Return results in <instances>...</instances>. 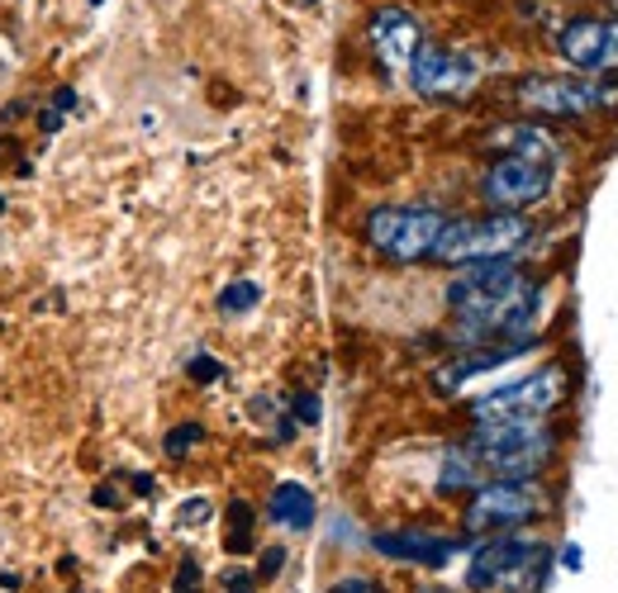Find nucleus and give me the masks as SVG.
I'll return each instance as SVG.
<instances>
[{
    "label": "nucleus",
    "mask_w": 618,
    "mask_h": 593,
    "mask_svg": "<svg viewBox=\"0 0 618 593\" xmlns=\"http://www.w3.org/2000/svg\"><path fill=\"white\" fill-rule=\"evenodd\" d=\"M448 304L457 323H462V343L471 347H490L494 337L528 343V328L538 318V285L519 271L514 257L471 261V266H457V276L448 285Z\"/></svg>",
    "instance_id": "f257e3e1"
},
{
    "label": "nucleus",
    "mask_w": 618,
    "mask_h": 593,
    "mask_svg": "<svg viewBox=\"0 0 618 593\" xmlns=\"http://www.w3.org/2000/svg\"><path fill=\"white\" fill-rule=\"evenodd\" d=\"M462 452L481 475L494 480H533L557 456V437L542 423H475Z\"/></svg>",
    "instance_id": "f03ea898"
},
{
    "label": "nucleus",
    "mask_w": 618,
    "mask_h": 593,
    "mask_svg": "<svg viewBox=\"0 0 618 593\" xmlns=\"http://www.w3.org/2000/svg\"><path fill=\"white\" fill-rule=\"evenodd\" d=\"M533 238V224L523 214H475V219H448L438 243L429 251V261L443 266H471V261H494V257H514V251Z\"/></svg>",
    "instance_id": "7ed1b4c3"
},
{
    "label": "nucleus",
    "mask_w": 618,
    "mask_h": 593,
    "mask_svg": "<svg viewBox=\"0 0 618 593\" xmlns=\"http://www.w3.org/2000/svg\"><path fill=\"white\" fill-rule=\"evenodd\" d=\"M547 565H552V551L533 542V536H490L471 555L467 589L471 593H538Z\"/></svg>",
    "instance_id": "20e7f679"
},
{
    "label": "nucleus",
    "mask_w": 618,
    "mask_h": 593,
    "mask_svg": "<svg viewBox=\"0 0 618 593\" xmlns=\"http://www.w3.org/2000/svg\"><path fill=\"white\" fill-rule=\"evenodd\" d=\"M448 214L443 209H429V205H385V209H371L366 214V243L391 257L400 266L410 261H429V251L443 233Z\"/></svg>",
    "instance_id": "39448f33"
},
{
    "label": "nucleus",
    "mask_w": 618,
    "mask_h": 593,
    "mask_svg": "<svg viewBox=\"0 0 618 593\" xmlns=\"http://www.w3.org/2000/svg\"><path fill=\"white\" fill-rule=\"evenodd\" d=\"M567 389H571L567 370L542 366V370H528L514 385H500V389L481 394V399L471 404V418L475 423H542L547 413L567 399Z\"/></svg>",
    "instance_id": "423d86ee"
},
{
    "label": "nucleus",
    "mask_w": 618,
    "mask_h": 593,
    "mask_svg": "<svg viewBox=\"0 0 618 593\" xmlns=\"http://www.w3.org/2000/svg\"><path fill=\"white\" fill-rule=\"evenodd\" d=\"M538 513H547V494L533 480H490L481 490H471L462 523L471 536H481V532H514L533 523Z\"/></svg>",
    "instance_id": "0eeeda50"
},
{
    "label": "nucleus",
    "mask_w": 618,
    "mask_h": 593,
    "mask_svg": "<svg viewBox=\"0 0 618 593\" xmlns=\"http://www.w3.org/2000/svg\"><path fill=\"white\" fill-rule=\"evenodd\" d=\"M514 96H519L523 110H533V115L576 119V115H590V110H614L618 86L586 81V77H523L514 86Z\"/></svg>",
    "instance_id": "6e6552de"
},
{
    "label": "nucleus",
    "mask_w": 618,
    "mask_h": 593,
    "mask_svg": "<svg viewBox=\"0 0 618 593\" xmlns=\"http://www.w3.org/2000/svg\"><path fill=\"white\" fill-rule=\"evenodd\" d=\"M552 195V167L542 161H528V157H500L494 167L481 176V200L504 209V214H519L528 205H542Z\"/></svg>",
    "instance_id": "1a4fd4ad"
},
{
    "label": "nucleus",
    "mask_w": 618,
    "mask_h": 593,
    "mask_svg": "<svg viewBox=\"0 0 618 593\" xmlns=\"http://www.w3.org/2000/svg\"><path fill=\"white\" fill-rule=\"evenodd\" d=\"M410 86L419 96L429 100H443V96H462L467 86L481 77V67H475V58H467V52L457 48H443V43H419V52L410 58Z\"/></svg>",
    "instance_id": "9d476101"
},
{
    "label": "nucleus",
    "mask_w": 618,
    "mask_h": 593,
    "mask_svg": "<svg viewBox=\"0 0 618 593\" xmlns=\"http://www.w3.org/2000/svg\"><path fill=\"white\" fill-rule=\"evenodd\" d=\"M557 52L580 71H618V20H595V14H580L557 29Z\"/></svg>",
    "instance_id": "9b49d317"
},
{
    "label": "nucleus",
    "mask_w": 618,
    "mask_h": 593,
    "mask_svg": "<svg viewBox=\"0 0 618 593\" xmlns=\"http://www.w3.org/2000/svg\"><path fill=\"white\" fill-rule=\"evenodd\" d=\"M385 561H400V565H423V570H443L452 555H457V542L452 536H438V532H423V527H395V532H376L371 536Z\"/></svg>",
    "instance_id": "f8f14e48"
},
{
    "label": "nucleus",
    "mask_w": 618,
    "mask_h": 593,
    "mask_svg": "<svg viewBox=\"0 0 618 593\" xmlns=\"http://www.w3.org/2000/svg\"><path fill=\"white\" fill-rule=\"evenodd\" d=\"M366 39H371V48L381 52L385 67H410V58L423 43V24H419V14H410V10L381 6L376 14H371V24H366Z\"/></svg>",
    "instance_id": "ddd939ff"
},
{
    "label": "nucleus",
    "mask_w": 618,
    "mask_h": 593,
    "mask_svg": "<svg viewBox=\"0 0 618 593\" xmlns=\"http://www.w3.org/2000/svg\"><path fill=\"white\" fill-rule=\"evenodd\" d=\"M528 343H504V347H471V352H462L457 362H448V366H438L433 370V389L438 394H452V389H462L471 375H481V370H494V366H504V362H514V356L523 352Z\"/></svg>",
    "instance_id": "4468645a"
},
{
    "label": "nucleus",
    "mask_w": 618,
    "mask_h": 593,
    "mask_svg": "<svg viewBox=\"0 0 618 593\" xmlns=\"http://www.w3.org/2000/svg\"><path fill=\"white\" fill-rule=\"evenodd\" d=\"M267 513H272L276 527L310 532L314 527V513H320V503H314V494L300 480H281L276 490H272V498H267Z\"/></svg>",
    "instance_id": "2eb2a0df"
},
{
    "label": "nucleus",
    "mask_w": 618,
    "mask_h": 593,
    "mask_svg": "<svg viewBox=\"0 0 618 593\" xmlns=\"http://www.w3.org/2000/svg\"><path fill=\"white\" fill-rule=\"evenodd\" d=\"M494 138H500L504 157H528V161H542V167H552V161H557L552 138H547L542 129H533V123H514V129H500Z\"/></svg>",
    "instance_id": "dca6fc26"
},
{
    "label": "nucleus",
    "mask_w": 618,
    "mask_h": 593,
    "mask_svg": "<svg viewBox=\"0 0 618 593\" xmlns=\"http://www.w3.org/2000/svg\"><path fill=\"white\" fill-rule=\"evenodd\" d=\"M253 536H257V513L247 498L228 503V532H224V551L228 555H247L253 551Z\"/></svg>",
    "instance_id": "f3484780"
},
{
    "label": "nucleus",
    "mask_w": 618,
    "mask_h": 593,
    "mask_svg": "<svg viewBox=\"0 0 618 593\" xmlns=\"http://www.w3.org/2000/svg\"><path fill=\"white\" fill-rule=\"evenodd\" d=\"M438 490L443 494H462V490H481V471L471 465V456L462 446H452L443 456V471H438Z\"/></svg>",
    "instance_id": "a211bd4d"
},
{
    "label": "nucleus",
    "mask_w": 618,
    "mask_h": 593,
    "mask_svg": "<svg viewBox=\"0 0 618 593\" xmlns=\"http://www.w3.org/2000/svg\"><path fill=\"white\" fill-rule=\"evenodd\" d=\"M200 442H205V427H200V423H176L171 433L163 437V452H167L171 461H182L186 452H196Z\"/></svg>",
    "instance_id": "6ab92c4d"
},
{
    "label": "nucleus",
    "mask_w": 618,
    "mask_h": 593,
    "mask_svg": "<svg viewBox=\"0 0 618 593\" xmlns=\"http://www.w3.org/2000/svg\"><path fill=\"white\" fill-rule=\"evenodd\" d=\"M262 304V290L253 280H234L228 290L219 295V314H247V309H257Z\"/></svg>",
    "instance_id": "aec40b11"
},
{
    "label": "nucleus",
    "mask_w": 618,
    "mask_h": 593,
    "mask_svg": "<svg viewBox=\"0 0 618 593\" xmlns=\"http://www.w3.org/2000/svg\"><path fill=\"white\" fill-rule=\"evenodd\" d=\"M219 375H224V366L215 362V356H196V362H190V380L196 385H215Z\"/></svg>",
    "instance_id": "412c9836"
},
{
    "label": "nucleus",
    "mask_w": 618,
    "mask_h": 593,
    "mask_svg": "<svg viewBox=\"0 0 618 593\" xmlns=\"http://www.w3.org/2000/svg\"><path fill=\"white\" fill-rule=\"evenodd\" d=\"M328 593H385V584H376V580H366V574H347V580H339Z\"/></svg>",
    "instance_id": "4be33fe9"
},
{
    "label": "nucleus",
    "mask_w": 618,
    "mask_h": 593,
    "mask_svg": "<svg viewBox=\"0 0 618 593\" xmlns=\"http://www.w3.org/2000/svg\"><path fill=\"white\" fill-rule=\"evenodd\" d=\"M291 404H295V408H291L295 423H320V399H314V394H295Z\"/></svg>",
    "instance_id": "5701e85b"
},
{
    "label": "nucleus",
    "mask_w": 618,
    "mask_h": 593,
    "mask_svg": "<svg viewBox=\"0 0 618 593\" xmlns=\"http://www.w3.org/2000/svg\"><path fill=\"white\" fill-rule=\"evenodd\" d=\"M176 593H200V565L196 561H182V570H176Z\"/></svg>",
    "instance_id": "b1692460"
},
{
    "label": "nucleus",
    "mask_w": 618,
    "mask_h": 593,
    "mask_svg": "<svg viewBox=\"0 0 618 593\" xmlns=\"http://www.w3.org/2000/svg\"><path fill=\"white\" fill-rule=\"evenodd\" d=\"M176 517H182V527H200L205 517H209V503L205 498H190V503H182V513H176Z\"/></svg>",
    "instance_id": "393cba45"
},
{
    "label": "nucleus",
    "mask_w": 618,
    "mask_h": 593,
    "mask_svg": "<svg viewBox=\"0 0 618 593\" xmlns=\"http://www.w3.org/2000/svg\"><path fill=\"white\" fill-rule=\"evenodd\" d=\"M224 593H257V580L247 570H228L224 574Z\"/></svg>",
    "instance_id": "a878e982"
},
{
    "label": "nucleus",
    "mask_w": 618,
    "mask_h": 593,
    "mask_svg": "<svg viewBox=\"0 0 618 593\" xmlns=\"http://www.w3.org/2000/svg\"><path fill=\"white\" fill-rule=\"evenodd\" d=\"M281 565H286V551H281V546H272L267 555H262V580H276V574H281Z\"/></svg>",
    "instance_id": "bb28decb"
},
{
    "label": "nucleus",
    "mask_w": 618,
    "mask_h": 593,
    "mask_svg": "<svg viewBox=\"0 0 618 593\" xmlns=\"http://www.w3.org/2000/svg\"><path fill=\"white\" fill-rule=\"evenodd\" d=\"M91 503L96 508H119V494L110 490V484H100V490H91Z\"/></svg>",
    "instance_id": "cd10ccee"
},
{
    "label": "nucleus",
    "mask_w": 618,
    "mask_h": 593,
    "mask_svg": "<svg viewBox=\"0 0 618 593\" xmlns=\"http://www.w3.org/2000/svg\"><path fill=\"white\" fill-rule=\"evenodd\" d=\"M39 123H43V134H58V129H62V115H58V110H43Z\"/></svg>",
    "instance_id": "c85d7f7f"
},
{
    "label": "nucleus",
    "mask_w": 618,
    "mask_h": 593,
    "mask_svg": "<svg viewBox=\"0 0 618 593\" xmlns=\"http://www.w3.org/2000/svg\"><path fill=\"white\" fill-rule=\"evenodd\" d=\"M423 593H448V589H423Z\"/></svg>",
    "instance_id": "c756f323"
},
{
    "label": "nucleus",
    "mask_w": 618,
    "mask_h": 593,
    "mask_svg": "<svg viewBox=\"0 0 618 593\" xmlns=\"http://www.w3.org/2000/svg\"><path fill=\"white\" fill-rule=\"evenodd\" d=\"M0 214H6V200H0Z\"/></svg>",
    "instance_id": "7c9ffc66"
},
{
    "label": "nucleus",
    "mask_w": 618,
    "mask_h": 593,
    "mask_svg": "<svg viewBox=\"0 0 618 593\" xmlns=\"http://www.w3.org/2000/svg\"><path fill=\"white\" fill-rule=\"evenodd\" d=\"M614 10H618V0H614Z\"/></svg>",
    "instance_id": "2f4dec72"
},
{
    "label": "nucleus",
    "mask_w": 618,
    "mask_h": 593,
    "mask_svg": "<svg viewBox=\"0 0 618 593\" xmlns=\"http://www.w3.org/2000/svg\"><path fill=\"white\" fill-rule=\"evenodd\" d=\"M72 593H77V589H72Z\"/></svg>",
    "instance_id": "473e14b6"
}]
</instances>
